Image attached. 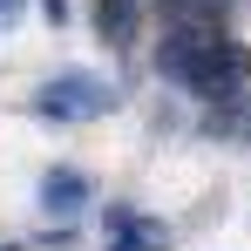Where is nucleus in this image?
Instances as JSON below:
<instances>
[{"instance_id": "nucleus-1", "label": "nucleus", "mask_w": 251, "mask_h": 251, "mask_svg": "<svg viewBox=\"0 0 251 251\" xmlns=\"http://www.w3.org/2000/svg\"><path fill=\"white\" fill-rule=\"evenodd\" d=\"M156 75L190 88L197 102H238L251 88V48L217 27H170L156 41Z\"/></svg>"}, {"instance_id": "nucleus-2", "label": "nucleus", "mask_w": 251, "mask_h": 251, "mask_svg": "<svg viewBox=\"0 0 251 251\" xmlns=\"http://www.w3.org/2000/svg\"><path fill=\"white\" fill-rule=\"evenodd\" d=\"M116 102H123V88L102 82L95 68H61V75H48L34 88V116H48V123H95Z\"/></svg>"}, {"instance_id": "nucleus-3", "label": "nucleus", "mask_w": 251, "mask_h": 251, "mask_svg": "<svg viewBox=\"0 0 251 251\" xmlns=\"http://www.w3.org/2000/svg\"><path fill=\"white\" fill-rule=\"evenodd\" d=\"M102 224H109V251H163L170 245V231L156 217H136V210H123V204L109 210Z\"/></svg>"}, {"instance_id": "nucleus-9", "label": "nucleus", "mask_w": 251, "mask_h": 251, "mask_svg": "<svg viewBox=\"0 0 251 251\" xmlns=\"http://www.w3.org/2000/svg\"><path fill=\"white\" fill-rule=\"evenodd\" d=\"M0 251H21V245H0Z\"/></svg>"}, {"instance_id": "nucleus-6", "label": "nucleus", "mask_w": 251, "mask_h": 251, "mask_svg": "<svg viewBox=\"0 0 251 251\" xmlns=\"http://www.w3.org/2000/svg\"><path fill=\"white\" fill-rule=\"evenodd\" d=\"M156 7H163L170 27H217L231 14V0H156Z\"/></svg>"}, {"instance_id": "nucleus-5", "label": "nucleus", "mask_w": 251, "mask_h": 251, "mask_svg": "<svg viewBox=\"0 0 251 251\" xmlns=\"http://www.w3.org/2000/svg\"><path fill=\"white\" fill-rule=\"evenodd\" d=\"M143 7H150V0H95V27H102V41H109V48H129L136 27H143Z\"/></svg>"}, {"instance_id": "nucleus-8", "label": "nucleus", "mask_w": 251, "mask_h": 251, "mask_svg": "<svg viewBox=\"0 0 251 251\" xmlns=\"http://www.w3.org/2000/svg\"><path fill=\"white\" fill-rule=\"evenodd\" d=\"M41 14H48V27H61L68 21V0H41Z\"/></svg>"}, {"instance_id": "nucleus-4", "label": "nucleus", "mask_w": 251, "mask_h": 251, "mask_svg": "<svg viewBox=\"0 0 251 251\" xmlns=\"http://www.w3.org/2000/svg\"><path fill=\"white\" fill-rule=\"evenodd\" d=\"M82 204H88V176L68 170V163H54L41 176V210H48V217H75Z\"/></svg>"}, {"instance_id": "nucleus-7", "label": "nucleus", "mask_w": 251, "mask_h": 251, "mask_svg": "<svg viewBox=\"0 0 251 251\" xmlns=\"http://www.w3.org/2000/svg\"><path fill=\"white\" fill-rule=\"evenodd\" d=\"M21 14H27V0H0V34H7V27H14Z\"/></svg>"}]
</instances>
